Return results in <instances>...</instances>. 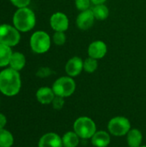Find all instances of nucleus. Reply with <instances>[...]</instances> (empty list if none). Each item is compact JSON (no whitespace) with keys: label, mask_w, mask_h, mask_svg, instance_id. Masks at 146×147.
Wrapping results in <instances>:
<instances>
[{"label":"nucleus","mask_w":146,"mask_h":147,"mask_svg":"<svg viewBox=\"0 0 146 147\" xmlns=\"http://www.w3.org/2000/svg\"><path fill=\"white\" fill-rule=\"evenodd\" d=\"M13 144V134L5 128L0 129V147H11Z\"/></svg>","instance_id":"20"},{"label":"nucleus","mask_w":146,"mask_h":147,"mask_svg":"<svg viewBox=\"0 0 146 147\" xmlns=\"http://www.w3.org/2000/svg\"><path fill=\"white\" fill-rule=\"evenodd\" d=\"M73 130L79 136V138L88 140L91 139L96 133V126L92 119L86 116H82L74 121Z\"/></svg>","instance_id":"3"},{"label":"nucleus","mask_w":146,"mask_h":147,"mask_svg":"<svg viewBox=\"0 0 146 147\" xmlns=\"http://www.w3.org/2000/svg\"><path fill=\"white\" fill-rule=\"evenodd\" d=\"M79 136L73 131L65 133L62 137L63 146L64 147H77L79 144Z\"/></svg>","instance_id":"17"},{"label":"nucleus","mask_w":146,"mask_h":147,"mask_svg":"<svg viewBox=\"0 0 146 147\" xmlns=\"http://www.w3.org/2000/svg\"><path fill=\"white\" fill-rule=\"evenodd\" d=\"M52 40L54 44L58 46H62L66 41V36L64 32H55L52 36Z\"/></svg>","instance_id":"22"},{"label":"nucleus","mask_w":146,"mask_h":147,"mask_svg":"<svg viewBox=\"0 0 146 147\" xmlns=\"http://www.w3.org/2000/svg\"><path fill=\"white\" fill-rule=\"evenodd\" d=\"M13 52L11 48L3 44H0V67H4L9 64Z\"/></svg>","instance_id":"18"},{"label":"nucleus","mask_w":146,"mask_h":147,"mask_svg":"<svg viewBox=\"0 0 146 147\" xmlns=\"http://www.w3.org/2000/svg\"><path fill=\"white\" fill-rule=\"evenodd\" d=\"M11 3L17 7L18 9L20 8H25L28 7L31 2V0H10Z\"/></svg>","instance_id":"26"},{"label":"nucleus","mask_w":146,"mask_h":147,"mask_svg":"<svg viewBox=\"0 0 146 147\" xmlns=\"http://www.w3.org/2000/svg\"><path fill=\"white\" fill-rule=\"evenodd\" d=\"M95 19L96 18H95L92 9H89L87 10L81 11L80 14H78V16H77L76 23L79 29L88 30L93 26Z\"/></svg>","instance_id":"9"},{"label":"nucleus","mask_w":146,"mask_h":147,"mask_svg":"<svg viewBox=\"0 0 146 147\" xmlns=\"http://www.w3.org/2000/svg\"><path fill=\"white\" fill-rule=\"evenodd\" d=\"M108 129L110 134L116 137H122L126 135L131 130V122L126 117L116 116L109 121Z\"/></svg>","instance_id":"6"},{"label":"nucleus","mask_w":146,"mask_h":147,"mask_svg":"<svg viewBox=\"0 0 146 147\" xmlns=\"http://www.w3.org/2000/svg\"><path fill=\"white\" fill-rule=\"evenodd\" d=\"M98 67L97 59L89 57L83 61V70L88 73H93Z\"/></svg>","instance_id":"21"},{"label":"nucleus","mask_w":146,"mask_h":147,"mask_svg":"<svg viewBox=\"0 0 146 147\" xmlns=\"http://www.w3.org/2000/svg\"><path fill=\"white\" fill-rule=\"evenodd\" d=\"M139 147H146V146H140Z\"/></svg>","instance_id":"29"},{"label":"nucleus","mask_w":146,"mask_h":147,"mask_svg":"<svg viewBox=\"0 0 146 147\" xmlns=\"http://www.w3.org/2000/svg\"><path fill=\"white\" fill-rule=\"evenodd\" d=\"M83 70V61L79 57H72L65 65V71L69 77L78 76Z\"/></svg>","instance_id":"12"},{"label":"nucleus","mask_w":146,"mask_h":147,"mask_svg":"<svg viewBox=\"0 0 146 147\" xmlns=\"http://www.w3.org/2000/svg\"><path fill=\"white\" fill-rule=\"evenodd\" d=\"M91 3L95 5H97V4H103L107 0H90Z\"/></svg>","instance_id":"28"},{"label":"nucleus","mask_w":146,"mask_h":147,"mask_svg":"<svg viewBox=\"0 0 146 147\" xmlns=\"http://www.w3.org/2000/svg\"><path fill=\"white\" fill-rule=\"evenodd\" d=\"M9 66L10 68L20 71L21 70H22L26 65V58L25 56L19 52H15L12 53L10 60H9Z\"/></svg>","instance_id":"15"},{"label":"nucleus","mask_w":146,"mask_h":147,"mask_svg":"<svg viewBox=\"0 0 146 147\" xmlns=\"http://www.w3.org/2000/svg\"><path fill=\"white\" fill-rule=\"evenodd\" d=\"M36 23V17L32 9L28 7L18 9L13 16V25L20 32H28Z\"/></svg>","instance_id":"2"},{"label":"nucleus","mask_w":146,"mask_h":147,"mask_svg":"<svg viewBox=\"0 0 146 147\" xmlns=\"http://www.w3.org/2000/svg\"><path fill=\"white\" fill-rule=\"evenodd\" d=\"M55 96L61 97L71 96L76 90V83L71 77H61L58 78L52 87Z\"/></svg>","instance_id":"4"},{"label":"nucleus","mask_w":146,"mask_h":147,"mask_svg":"<svg viewBox=\"0 0 146 147\" xmlns=\"http://www.w3.org/2000/svg\"><path fill=\"white\" fill-rule=\"evenodd\" d=\"M51 47V38L44 31H36L30 37V47L35 53H45Z\"/></svg>","instance_id":"5"},{"label":"nucleus","mask_w":146,"mask_h":147,"mask_svg":"<svg viewBox=\"0 0 146 147\" xmlns=\"http://www.w3.org/2000/svg\"><path fill=\"white\" fill-rule=\"evenodd\" d=\"M21 40L20 31L9 24L0 25V44L9 47L16 46Z\"/></svg>","instance_id":"7"},{"label":"nucleus","mask_w":146,"mask_h":147,"mask_svg":"<svg viewBox=\"0 0 146 147\" xmlns=\"http://www.w3.org/2000/svg\"><path fill=\"white\" fill-rule=\"evenodd\" d=\"M91 9L93 11L95 18L99 21H103L107 19L109 16V9L104 3L95 5Z\"/></svg>","instance_id":"19"},{"label":"nucleus","mask_w":146,"mask_h":147,"mask_svg":"<svg viewBox=\"0 0 146 147\" xmlns=\"http://www.w3.org/2000/svg\"><path fill=\"white\" fill-rule=\"evenodd\" d=\"M126 135V141L129 147H139L141 146L143 135L139 129H131Z\"/></svg>","instance_id":"16"},{"label":"nucleus","mask_w":146,"mask_h":147,"mask_svg":"<svg viewBox=\"0 0 146 147\" xmlns=\"http://www.w3.org/2000/svg\"><path fill=\"white\" fill-rule=\"evenodd\" d=\"M54 97H55V94L52 88L40 87L36 91V99L41 104L46 105L52 103Z\"/></svg>","instance_id":"13"},{"label":"nucleus","mask_w":146,"mask_h":147,"mask_svg":"<svg viewBox=\"0 0 146 147\" xmlns=\"http://www.w3.org/2000/svg\"><path fill=\"white\" fill-rule=\"evenodd\" d=\"M90 3H91L90 0H75L76 7L80 11L89 9L90 7Z\"/></svg>","instance_id":"23"},{"label":"nucleus","mask_w":146,"mask_h":147,"mask_svg":"<svg viewBox=\"0 0 146 147\" xmlns=\"http://www.w3.org/2000/svg\"><path fill=\"white\" fill-rule=\"evenodd\" d=\"M39 147H64L62 138L56 133H46L42 135L38 143Z\"/></svg>","instance_id":"10"},{"label":"nucleus","mask_w":146,"mask_h":147,"mask_svg":"<svg viewBox=\"0 0 146 147\" xmlns=\"http://www.w3.org/2000/svg\"><path fill=\"white\" fill-rule=\"evenodd\" d=\"M22 80L19 71L7 68L0 71V92L6 96H14L20 92Z\"/></svg>","instance_id":"1"},{"label":"nucleus","mask_w":146,"mask_h":147,"mask_svg":"<svg viewBox=\"0 0 146 147\" xmlns=\"http://www.w3.org/2000/svg\"><path fill=\"white\" fill-rule=\"evenodd\" d=\"M52 107H53L54 109H56V110L61 109L64 107V105H65L64 97H61V96H55L53 101L52 102Z\"/></svg>","instance_id":"25"},{"label":"nucleus","mask_w":146,"mask_h":147,"mask_svg":"<svg viewBox=\"0 0 146 147\" xmlns=\"http://www.w3.org/2000/svg\"><path fill=\"white\" fill-rule=\"evenodd\" d=\"M50 25L55 32H65L69 28V19L63 12H56L50 18Z\"/></svg>","instance_id":"8"},{"label":"nucleus","mask_w":146,"mask_h":147,"mask_svg":"<svg viewBox=\"0 0 146 147\" xmlns=\"http://www.w3.org/2000/svg\"><path fill=\"white\" fill-rule=\"evenodd\" d=\"M107 51V45L102 40H95L91 42L88 47V55L93 59H100L105 57Z\"/></svg>","instance_id":"11"},{"label":"nucleus","mask_w":146,"mask_h":147,"mask_svg":"<svg viewBox=\"0 0 146 147\" xmlns=\"http://www.w3.org/2000/svg\"><path fill=\"white\" fill-rule=\"evenodd\" d=\"M52 73H53V71H52L51 68H49V67H40L37 71L36 76L39 77V78H47V77L51 76Z\"/></svg>","instance_id":"24"},{"label":"nucleus","mask_w":146,"mask_h":147,"mask_svg":"<svg viewBox=\"0 0 146 147\" xmlns=\"http://www.w3.org/2000/svg\"><path fill=\"white\" fill-rule=\"evenodd\" d=\"M6 124H7V118H6V116L3 114L0 113V129L4 128Z\"/></svg>","instance_id":"27"},{"label":"nucleus","mask_w":146,"mask_h":147,"mask_svg":"<svg viewBox=\"0 0 146 147\" xmlns=\"http://www.w3.org/2000/svg\"><path fill=\"white\" fill-rule=\"evenodd\" d=\"M92 145L96 147H107L111 142L110 134L105 131H96L91 138Z\"/></svg>","instance_id":"14"}]
</instances>
